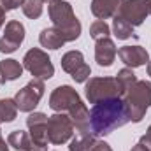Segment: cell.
Masks as SVG:
<instances>
[{"instance_id": "cell-1", "label": "cell", "mask_w": 151, "mask_h": 151, "mask_svg": "<svg viewBox=\"0 0 151 151\" xmlns=\"http://www.w3.org/2000/svg\"><path fill=\"white\" fill-rule=\"evenodd\" d=\"M128 121V113L125 100L121 97H114L93 104L90 111V134L95 137L109 135L116 128L123 127Z\"/></svg>"}, {"instance_id": "cell-2", "label": "cell", "mask_w": 151, "mask_h": 151, "mask_svg": "<svg viewBox=\"0 0 151 151\" xmlns=\"http://www.w3.org/2000/svg\"><path fill=\"white\" fill-rule=\"evenodd\" d=\"M47 12L49 18L55 25V28H58L62 32V35L65 39V42H72L81 35V23L76 18L74 9L69 2L65 0H53L51 4H47Z\"/></svg>"}, {"instance_id": "cell-3", "label": "cell", "mask_w": 151, "mask_h": 151, "mask_svg": "<svg viewBox=\"0 0 151 151\" xmlns=\"http://www.w3.org/2000/svg\"><path fill=\"white\" fill-rule=\"evenodd\" d=\"M127 113H128V121L139 123L146 116V111L151 107V83L150 81H135L125 95H123Z\"/></svg>"}, {"instance_id": "cell-4", "label": "cell", "mask_w": 151, "mask_h": 151, "mask_svg": "<svg viewBox=\"0 0 151 151\" xmlns=\"http://www.w3.org/2000/svg\"><path fill=\"white\" fill-rule=\"evenodd\" d=\"M84 93L90 104H99L102 100L123 97V91L116 77H90L84 86Z\"/></svg>"}, {"instance_id": "cell-5", "label": "cell", "mask_w": 151, "mask_h": 151, "mask_svg": "<svg viewBox=\"0 0 151 151\" xmlns=\"http://www.w3.org/2000/svg\"><path fill=\"white\" fill-rule=\"evenodd\" d=\"M23 67L34 76L35 79H49L55 76V67L51 63V58L47 56L46 51L32 47L30 51H27L25 58H23Z\"/></svg>"}, {"instance_id": "cell-6", "label": "cell", "mask_w": 151, "mask_h": 151, "mask_svg": "<svg viewBox=\"0 0 151 151\" xmlns=\"http://www.w3.org/2000/svg\"><path fill=\"white\" fill-rule=\"evenodd\" d=\"M74 135V123L67 113L47 116V139L51 144H65Z\"/></svg>"}, {"instance_id": "cell-7", "label": "cell", "mask_w": 151, "mask_h": 151, "mask_svg": "<svg viewBox=\"0 0 151 151\" xmlns=\"http://www.w3.org/2000/svg\"><path fill=\"white\" fill-rule=\"evenodd\" d=\"M44 81L42 79H32L28 84H25L16 95H14V102H16V107L18 111L21 113H32L35 107L39 106L42 95H44Z\"/></svg>"}, {"instance_id": "cell-8", "label": "cell", "mask_w": 151, "mask_h": 151, "mask_svg": "<svg viewBox=\"0 0 151 151\" xmlns=\"http://www.w3.org/2000/svg\"><path fill=\"white\" fill-rule=\"evenodd\" d=\"M81 97L72 86L63 84L53 90L51 97H49V107L55 113H70L77 104H81Z\"/></svg>"}, {"instance_id": "cell-9", "label": "cell", "mask_w": 151, "mask_h": 151, "mask_svg": "<svg viewBox=\"0 0 151 151\" xmlns=\"http://www.w3.org/2000/svg\"><path fill=\"white\" fill-rule=\"evenodd\" d=\"M62 69L72 76L76 83H86L91 74V69L84 62V56L81 51H67L62 56Z\"/></svg>"}, {"instance_id": "cell-10", "label": "cell", "mask_w": 151, "mask_h": 151, "mask_svg": "<svg viewBox=\"0 0 151 151\" xmlns=\"http://www.w3.org/2000/svg\"><path fill=\"white\" fill-rule=\"evenodd\" d=\"M116 16H119L121 19H125L132 27L142 25L146 16H148L146 0H119Z\"/></svg>"}, {"instance_id": "cell-11", "label": "cell", "mask_w": 151, "mask_h": 151, "mask_svg": "<svg viewBox=\"0 0 151 151\" xmlns=\"http://www.w3.org/2000/svg\"><path fill=\"white\" fill-rule=\"evenodd\" d=\"M25 40V27L23 23L12 19L5 25V30H4V37L0 39V53H14L21 42Z\"/></svg>"}, {"instance_id": "cell-12", "label": "cell", "mask_w": 151, "mask_h": 151, "mask_svg": "<svg viewBox=\"0 0 151 151\" xmlns=\"http://www.w3.org/2000/svg\"><path fill=\"white\" fill-rule=\"evenodd\" d=\"M27 127L30 130V139L40 148H47V116L44 113H30L27 118Z\"/></svg>"}, {"instance_id": "cell-13", "label": "cell", "mask_w": 151, "mask_h": 151, "mask_svg": "<svg viewBox=\"0 0 151 151\" xmlns=\"http://www.w3.org/2000/svg\"><path fill=\"white\" fill-rule=\"evenodd\" d=\"M118 56L128 69H137L150 62V53L142 46H123L118 49Z\"/></svg>"}, {"instance_id": "cell-14", "label": "cell", "mask_w": 151, "mask_h": 151, "mask_svg": "<svg viewBox=\"0 0 151 151\" xmlns=\"http://www.w3.org/2000/svg\"><path fill=\"white\" fill-rule=\"evenodd\" d=\"M116 46L109 37L106 39H99L97 44H95V62L100 65V67H111L116 58Z\"/></svg>"}, {"instance_id": "cell-15", "label": "cell", "mask_w": 151, "mask_h": 151, "mask_svg": "<svg viewBox=\"0 0 151 151\" xmlns=\"http://www.w3.org/2000/svg\"><path fill=\"white\" fill-rule=\"evenodd\" d=\"M7 142L11 148L18 151H46V148H40L37 146L32 139H30V134L23 132V130H14L7 135Z\"/></svg>"}, {"instance_id": "cell-16", "label": "cell", "mask_w": 151, "mask_h": 151, "mask_svg": "<svg viewBox=\"0 0 151 151\" xmlns=\"http://www.w3.org/2000/svg\"><path fill=\"white\" fill-rule=\"evenodd\" d=\"M69 116L74 123V128L77 130V134H90V111L84 106V102L77 104L69 113Z\"/></svg>"}, {"instance_id": "cell-17", "label": "cell", "mask_w": 151, "mask_h": 151, "mask_svg": "<svg viewBox=\"0 0 151 151\" xmlns=\"http://www.w3.org/2000/svg\"><path fill=\"white\" fill-rule=\"evenodd\" d=\"M119 0H91V14L99 19L114 18L118 12Z\"/></svg>"}, {"instance_id": "cell-18", "label": "cell", "mask_w": 151, "mask_h": 151, "mask_svg": "<svg viewBox=\"0 0 151 151\" xmlns=\"http://www.w3.org/2000/svg\"><path fill=\"white\" fill-rule=\"evenodd\" d=\"M23 69H25V67H23L18 60H12V58L2 60V62H0V81L5 84V83H9V81H14V79L21 77Z\"/></svg>"}, {"instance_id": "cell-19", "label": "cell", "mask_w": 151, "mask_h": 151, "mask_svg": "<svg viewBox=\"0 0 151 151\" xmlns=\"http://www.w3.org/2000/svg\"><path fill=\"white\" fill-rule=\"evenodd\" d=\"M39 42H40L42 47H47V49H60V47H63L65 39H63L62 32H60L58 28L51 27V28H44V30L40 32Z\"/></svg>"}, {"instance_id": "cell-20", "label": "cell", "mask_w": 151, "mask_h": 151, "mask_svg": "<svg viewBox=\"0 0 151 151\" xmlns=\"http://www.w3.org/2000/svg\"><path fill=\"white\" fill-rule=\"evenodd\" d=\"M95 142H97L95 135H91V134H77V137H74L70 141L69 151H91Z\"/></svg>"}, {"instance_id": "cell-21", "label": "cell", "mask_w": 151, "mask_h": 151, "mask_svg": "<svg viewBox=\"0 0 151 151\" xmlns=\"http://www.w3.org/2000/svg\"><path fill=\"white\" fill-rule=\"evenodd\" d=\"M18 116V107L14 99H0V125L11 123Z\"/></svg>"}, {"instance_id": "cell-22", "label": "cell", "mask_w": 151, "mask_h": 151, "mask_svg": "<svg viewBox=\"0 0 151 151\" xmlns=\"http://www.w3.org/2000/svg\"><path fill=\"white\" fill-rule=\"evenodd\" d=\"M113 32L116 39H119V40H125V39L132 37L134 35V27L132 25H128L125 19H121L119 16H114L113 19Z\"/></svg>"}, {"instance_id": "cell-23", "label": "cell", "mask_w": 151, "mask_h": 151, "mask_svg": "<svg viewBox=\"0 0 151 151\" xmlns=\"http://www.w3.org/2000/svg\"><path fill=\"white\" fill-rule=\"evenodd\" d=\"M116 81H118V84H119V88H121V91H123V95H125V91H127L132 84H135L137 77L132 72V69L127 67V69H121V70L116 74Z\"/></svg>"}, {"instance_id": "cell-24", "label": "cell", "mask_w": 151, "mask_h": 151, "mask_svg": "<svg viewBox=\"0 0 151 151\" xmlns=\"http://www.w3.org/2000/svg\"><path fill=\"white\" fill-rule=\"evenodd\" d=\"M109 34H111V28H109V25H107L104 19H97V21H93L91 27H90V37L95 39V40L109 37Z\"/></svg>"}, {"instance_id": "cell-25", "label": "cell", "mask_w": 151, "mask_h": 151, "mask_svg": "<svg viewBox=\"0 0 151 151\" xmlns=\"http://www.w3.org/2000/svg\"><path fill=\"white\" fill-rule=\"evenodd\" d=\"M23 14L30 19H37L42 14V2L40 0H25V4L21 5Z\"/></svg>"}, {"instance_id": "cell-26", "label": "cell", "mask_w": 151, "mask_h": 151, "mask_svg": "<svg viewBox=\"0 0 151 151\" xmlns=\"http://www.w3.org/2000/svg\"><path fill=\"white\" fill-rule=\"evenodd\" d=\"M23 4H25V0H0V5H2V9L5 12L7 11H12V9H18Z\"/></svg>"}, {"instance_id": "cell-27", "label": "cell", "mask_w": 151, "mask_h": 151, "mask_svg": "<svg viewBox=\"0 0 151 151\" xmlns=\"http://www.w3.org/2000/svg\"><path fill=\"white\" fill-rule=\"evenodd\" d=\"M91 151H113V150H111V146H109L107 142H104V141H97L95 146L91 148Z\"/></svg>"}, {"instance_id": "cell-28", "label": "cell", "mask_w": 151, "mask_h": 151, "mask_svg": "<svg viewBox=\"0 0 151 151\" xmlns=\"http://www.w3.org/2000/svg\"><path fill=\"white\" fill-rule=\"evenodd\" d=\"M132 151H150V148H148L146 144H142V142L139 141V142H137V144H135V146L132 148Z\"/></svg>"}, {"instance_id": "cell-29", "label": "cell", "mask_w": 151, "mask_h": 151, "mask_svg": "<svg viewBox=\"0 0 151 151\" xmlns=\"http://www.w3.org/2000/svg\"><path fill=\"white\" fill-rule=\"evenodd\" d=\"M0 151H9V142H5V139L2 137V130H0Z\"/></svg>"}, {"instance_id": "cell-30", "label": "cell", "mask_w": 151, "mask_h": 151, "mask_svg": "<svg viewBox=\"0 0 151 151\" xmlns=\"http://www.w3.org/2000/svg\"><path fill=\"white\" fill-rule=\"evenodd\" d=\"M141 141L151 142V125H150V128H148V132H146V135H142V137H141Z\"/></svg>"}, {"instance_id": "cell-31", "label": "cell", "mask_w": 151, "mask_h": 151, "mask_svg": "<svg viewBox=\"0 0 151 151\" xmlns=\"http://www.w3.org/2000/svg\"><path fill=\"white\" fill-rule=\"evenodd\" d=\"M5 23V11L2 9V5H0V28H2V25Z\"/></svg>"}, {"instance_id": "cell-32", "label": "cell", "mask_w": 151, "mask_h": 151, "mask_svg": "<svg viewBox=\"0 0 151 151\" xmlns=\"http://www.w3.org/2000/svg\"><path fill=\"white\" fill-rule=\"evenodd\" d=\"M146 5H148V14L151 16V0H146Z\"/></svg>"}, {"instance_id": "cell-33", "label": "cell", "mask_w": 151, "mask_h": 151, "mask_svg": "<svg viewBox=\"0 0 151 151\" xmlns=\"http://www.w3.org/2000/svg\"><path fill=\"white\" fill-rule=\"evenodd\" d=\"M148 76H151V60L148 62Z\"/></svg>"}, {"instance_id": "cell-34", "label": "cell", "mask_w": 151, "mask_h": 151, "mask_svg": "<svg viewBox=\"0 0 151 151\" xmlns=\"http://www.w3.org/2000/svg\"><path fill=\"white\" fill-rule=\"evenodd\" d=\"M40 2H46V4H51L53 0H40Z\"/></svg>"}]
</instances>
